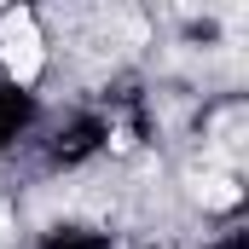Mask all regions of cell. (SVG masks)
<instances>
[{
	"instance_id": "7a4b0ae2",
	"label": "cell",
	"mask_w": 249,
	"mask_h": 249,
	"mask_svg": "<svg viewBox=\"0 0 249 249\" xmlns=\"http://www.w3.org/2000/svg\"><path fill=\"white\" fill-rule=\"evenodd\" d=\"M191 191H197V203H209V209H238V197H244V186H238L232 174H197Z\"/></svg>"
},
{
	"instance_id": "3957f363",
	"label": "cell",
	"mask_w": 249,
	"mask_h": 249,
	"mask_svg": "<svg viewBox=\"0 0 249 249\" xmlns=\"http://www.w3.org/2000/svg\"><path fill=\"white\" fill-rule=\"evenodd\" d=\"M6 232H12V220H6V209H0V238H6Z\"/></svg>"
},
{
	"instance_id": "6da1fadb",
	"label": "cell",
	"mask_w": 249,
	"mask_h": 249,
	"mask_svg": "<svg viewBox=\"0 0 249 249\" xmlns=\"http://www.w3.org/2000/svg\"><path fill=\"white\" fill-rule=\"evenodd\" d=\"M0 64H6V75L23 81V87L41 75L47 47H41V29H35L29 12H6V18H0Z\"/></svg>"
}]
</instances>
